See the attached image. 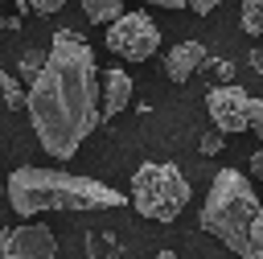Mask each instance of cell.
<instances>
[{
  "label": "cell",
  "mask_w": 263,
  "mask_h": 259,
  "mask_svg": "<svg viewBox=\"0 0 263 259\" xmlns=\"http://www.w3.org/2000/svg\"><path fill=\"white\" fill-rule=\"evenodd\" d=\"M37 144L53 160H70L78 144L103 123L99 119V74H95V49L82 33L58 29L41 70L29 78L25 103Z\"/></svg>",
  "instance_id": "1"
},
{
  "label": "cell",
  "mask_w": 263,
  "mask_h": 259,
  "mask_svg": "<svg viewBox=\"0 0 263 259\" xmlns=\"http://www.w3.org/2000/svg\"><path fill=\"white\" fill-rule=\"evenodd\" d=\"M8 201L16 214H86V210H115L127 197L103 181L90 177H74L62 169H37L25 164L8 177Z\"/></svg>",
  "instance_id": "2"
},
{
  "label": "cell",
  "mask_w": 263,
  "mask_h": 259,
  "mask_svg": "<svg viewBox=\"0 0 263 259\" xmlns=\"http://www.w3.org/2000/svg\"><path fill=\"white\" fill-rule=\"evenodd\" d=\"M201 230L214 234L218 243H226L242 259L263 255V206H259V193L247 173L222 169L214 177L205 206H201Z\"/></svg>",
  "instance_id": "3"
},
{
  "label": "cell",
  "mask_w": 263,
  "mask_h": 259,
  "mask_svg": "<svg viewBox=\"0 0 263 259\" xmlns=\"http://www.w3.org/2000/svg\"><path fill=\"white\" fill-rule=\"evenodd\" d=\"M132 206L152 222H173L189 206V181L177 164H140L132 177Z\"/></svg>",
  "instance_id": "4"
},
{
  "label": "cell",
  "mask_w": 263,
  "mask_h": 259,
  "mask_svg": "<svg viewBox=\"0 0 263 259\" xmlns=\"http://www.w3.org/2000/svg\"><path fill=\"white\" fill-rule=\"evenodd\" d=\"M205 111H210V119H214V127L222 136H238V132L263 136V99H255L242 86H234V78L205 95Z\"/></svg>",
  "instance_id": "5"
},
{
  "label": "cell",
  "mask_w": 263,
  "mask_h": 259,
  "mask_svg": "<svg viewBox=\"0 0 263 259\" xmlns=\"http://www.w3.org/2000/svg\"><path fill=\"white\" fill-rule=\"evenodd\" d=\"M107 49L127 58V62H148L156 49H160V29L148 12H119L115 21H107Z\"/></svg>",
  "instance_id": "6"
},
{
  "label": "cell",
  "mask_w": 263,
  "mask_h": 259,
  "mask_svg": "<svg viewBox=\"0 0 263 259\" xmlns=\"http://www.w3.org/2000/svg\"><path fill=\"white\" fill-rule=\"evenodd\" d=\"M0 255L4 259H53L58 238L45 222H21L0 234Z\"/></svg>",
  "instance_id": "7"
},
{
  "label": "cell",
  "mask_w": 263,
  "mask_h": 259,
  "mask_svg": "<svg viewBox=\"0 0 263 259\" xmlns=\"http://www.w3.org/2000/svg\"><path fill=\"white\" fill-rule=\"evenodd\" d=\"M201 66H205V45L201 41H181V45H173L164 53V74L173 82H189Z\"/></svg>",
  "instance_id": "8"
},
{
  "label": "cell",
  "mask_w": 263,
  "mask_h": 259,
  "mask_svg": "<svg viewBox=\"0 0 263 259\" xmlns=\"http://www.w3.org/2000/svg\"><path fill=\"white\" fill-rule=\"evenodd\" d=\"M127 103H132V78L123 70H103V115L99 119L119 115Z\"/></svg>",
  "instance_id": "9"
},
{
  "label": "cell",
  "mask_w": 263,
  "mask_h": 259,
  "mask_svg": "<svg viewBox=\"0 0 263 259\" xmlns=\"http://www.w3.org/2000/svg\"><path fill=\"white\" fill-rule=\"evenodd\" d=\"M82 4V12L99 25V21H115L119 12H123V0H78Z\"/></svg>",
  "instance_id": "10"
},
{
  "label": "cell",
  "mask_w": 263,
  "mask_h": 259,
  "mask_svg": "<svg viewBox=\"0 0 263 259\" xmlns=\"http://www.w3.org/2000/svg\"><path fill=\"white\" fill-rule=\"evenodd\" d=\"M242 29H247V37L263 33V0H247L242 4Z\"/></svg>",
  "instance_id": "11"
},
{
  "label": "cell",
  "mask_w": 263,
  "mask_h": 259,
  "mask_svg": "<svg viewBox=\"0 0 263 259\" xmlns=\"http://www.w3.org/2000/svg\"><path fill=\"white\" fill-rule=\"evenodd\" d=\"M41 62H45V49H25V53H21V62H16V74H21V82H29V78L41 70Z\"/></svg>",
  "instance_id": "12"
},
{
  "label": "cell",
  "mask_w": 263,
  "mask_h": 259,
  "mask_svg": "<svg viewBox=\"0 0 263 259\" xmlns=\"http://www.w3.org/2000/svg\"><path fill=\"white\" fill-rule=\"evenodd\" d=\"M0 90H4V103H8V107H21V103H25L21 78H12V74H4V70H0Z\"/></svg>",
  "instance_id": "13"
},
{
  "label": "cell",
  "mask_w": 263,
  "mask_h": 259,
  "mask_svg": "<svg viewBox=\"0 0 263 259\" xmlns=\"http://www.w3.org/2000/svg\"><path fill=\"white\" fill-rule=\"evenodd\" d=\"M222 140H226V136H222L218 127H210V132H205L197 144H201V152H205V156H214V152H222Z\"/></svg>",
  "instance_id": "14"
},
{
  "label": "cell",
  "mask_w": 263,
  "mask_h": 259,
  "mask_svg": "<svg viewBox=\"0 0 263 259\" xmlns=\"http://www.w3.org/2000/svg\"><path fill=\"white\" fill-rule=\"evenodd\" d=\"M21 8H33V12H58L66 8V0H16Z\"/></svg>",
  "instance_id": "15"
},
{
  "label": "cell",
  "mask_w": 263,
  "mask_h": 259,
  "mask_svg": "<svg viewBox=\"0 0 263 259\" xmlns=\"http://www.w3.org/2000/svg\"><path fill=\"white\" fill-rule=\"evenodd\" d=\"M185 8H189L193 16H210V12L218 8V0H185Z\"/></svg>",
  "instance_id": "16"
},
{
  "label": "cell",
  "mask_w": 263,
  "mask_h": 259,
  "mask_svg": "<svg viewBox=\"0 0 263 259\" xmlns=\"http://www.w3.org/2000/svg\"><path fill=\"white\" fill-rule=\"evenodd\" d=\"M259 173H263V148L251 152V169H247V177H259Z\"/></svg>",
  "instance_id": "17"
},
{
  "label": "cell",
  "mask_w": 263,
  "mask_h": 259,
  "mask_svg": "<svg viewBox=\"0 0 263 259\" xmlns=\"http://www.w3.org/2000/svg\"><path fill=\"white\" fill-rule=\"evenodd\" d=\"M210 66H214L218 78H234V66H230V62H210Z\"/></svg>",
  "instance_id": "18"
},
{
  "label": "cell",
  "mask_w": 263,
  "mask_h": 259,
  "mask_svg": "<svg viewBox=\"0 0 263 259\" xmlns=\"http://www.w3.org/2000/svg\"><path fill=\"white\" fill-rule=\"evenodd\" d=\"M144 4H164V8H185V0H144Z\"/></svg>",
  "instance_id": "19"
},
{
  "label": "cell",
  "mask_w": 263,
  "mask_h": 259,
  "mask_svg": "<svg viewBox=\"0 0 263 259\" xmlns=\"http://www.w3.org/2000/svg\"><path fill=\"white\" fill-rule=\"evenodd\" d=\"M16 25H21L16 16H0V29H16Z\"/></svg>",
  "instance_id": "20"
}]
</instances>
